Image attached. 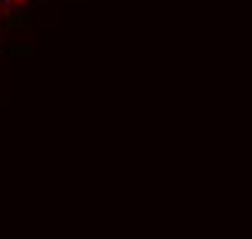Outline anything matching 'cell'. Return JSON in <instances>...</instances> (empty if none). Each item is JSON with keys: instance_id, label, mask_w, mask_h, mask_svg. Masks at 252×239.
<instances>
[{"instance_id": "obj_1", "label": "cell", "mask_w": 252, "mask_h": 239, "mask_svg": "<svg viewBox=\"0 0 252 239\" xmlns=\"http://www.w3.org/2000/svg\"><path fill=\"white\" fill-rule=\"evenodd\" d=\"M13 7H16V0H0V23L13 13Z\"/></svg>"}]
</instances>
